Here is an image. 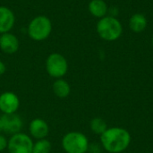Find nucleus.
Instances as JSON below:
<instances>
[{
    "label": "nucleus",
    "instance_id": "obj_1",
    "mask_svg": "<svg viewBox=\"0 0 153 153\" xmlns=\"http://www.w3.org/2000/svg\"><path fill=\"white\" fill-rule=\"evenodd\" d=\"M102 148L109 153H121L125 152L131 143L130 133L122 127L108 128L100 135Z\"/></svg>",
    "mask_w": 153,
    "mask_h": 153
},
{
    "label": "nucleus",
    "instance_id": "obj_2",
    "mask_svg": "<svg viewBox=\"0 0 153 153\" xmlns=\"http://www.w3.org/2000/svg\"><path fill=\"white\" fill-rule=\"evenodd\" d=\"M99 36L106 41H115L118 39L123 32L121 22L115 16H105L100 18L96 26Z\"/></svg>",
    "mask_w": 153,
    "mask_h": 153
},
{
    "label": "nucleus",
    "instance_id": "obj_3",
    "mask_svg": "<svg viewBox=\"0 0 153 153\" xmlns=\"http://www.w3.org/2000/svg\"><path fill=\"white\" fill-rule=\"evenodd\" d=\"M61 145L66 153H87L90 143L84 134L73 131L63 136Z\"/></svg>",
    "mask_w": 153,
    "mask_h": 153
},
{
    "label": "nucleus",
    "instance_id": "obj_4",
    "mask_svg": "<svg viewBox=\"0 0 153 153\" xmlns=\"http://www.w3.org/2000/svg\"><path fill=\"white\" fill-rule=\"evenodd\" d=\"M52 31V22L45 15L34 17L28 26V35L35 41H43L47 39Z\"/></svg>",
    "mask_w": 153,
    "mask_h": 153
},
{
    "label": "nucleus",
    "instance_id": "obj_5",
    "mask_svg": "<svg viewBox=\"0 0 153 153\" xmlns=\"http://www.w3.org/2000/svg\"><path fill=\"white\" fill-rule=\"evenodd\" d=\"M46 71L52 78H63L68 71V62L63 55L52 53L47 57Z\"/></svg>",
    "mask_w": 153,
    "mask_h": 153
},
{
    "label": "nucleus",
    "instance_id": "obj_6",
    "mask_svg": "<svg viewBox=\"0 0 153 153\" xmlns=\"http://www.w3.org/2000/svg\"><path fill=\"white\" fill-rule=\"evenodd\" d=\"M33 143L30 136L20 132L11 135L8 140L7 151L9 153H31Z\"/></svg>",
    "mask_w": 153,
    "mask_h": 153
},
{
    "label": "nucleus",
    "instance_id": "obj_7",
    "mask_svg": "<svg viewBox=\"0 0 153 153\" xmlns=\"http://www.w3.org/2000/svg\"><path fill=\"white\" fill-rule=\"evenodd\" d=\"M1 121L3 126V132L10 135L20 133L23 127V121L16 113L2 115Z\"/></svg>",
    "mask_w": 153,
    "mask_h": 153
},
{
    "label": "nucleus",
    "instance_id": "obj_8",
    "mask_svg": "<svg viewBox=\"0 0 153 153\" xmlns=\"http://www.w3.org/2000/svg\"><path fill=\"white\" fill-rule=\"evenodd\" d=\"M20 107V100L13 91H5L0 94V111L4 114L16 113Z\"/></svg>",
    "mask_w": 153,
    "mask_h": 153
},
{
    "label": "nucleus",
    "instance_id": "obj_9",
    "mask_svg": "<svg viewBox=\"0 0 153 153\" xmlns=\"http://www.w3.org/2000/svg\"><path fill=\"white\" fill-rule=\"evenodd\" d=\"M30 137L40 140L45 139L49 134V126L42 118H34L29 125Z\"/></svg>",
    "mask_w": 153,
    "mask_h": 153
},
{
    "label": "nucleus",
    "instance_id": "obj_10",
    "mask_svg": "<svg viewBox=\"0 0 153 153\" xmlns=\"http://www.w3.org/2000/svg\"><path fill=\"white\" fill-rule=\"evenodd\" d=\"M20 47L19 39L11 32H6L0 35V49L5 54H14Z\"/></svg>",
    "mask_w": 153,
    "mask_h": 153
},
{
    "label": "nucleus",
    "instance_id": "obj_11",
    "mask_svg": "<svg viewBox=\"0 0 153 153\" xmlns=\"http://www.w3.org/2000/svg\"><path fill=\"white\" fill-rule=\"evenodd\" d=\"M15 23L13 12L6 6H0V34L10 32Z\"/></svg>",
    "mask_w": 153,
    "mask_h": 153
},
{
    "label": "nucleus",
    "instance_id": "obj_12",
    "mask_svg": "<svg viewBox=\"0 0 153 153\" xmlns=\"http://www.w3.org/2000/svg\"><path fill=\"white\" fill-rule=\"evenodd\" d=\"M89 12L91 15L97 18H103L107 16L108 7L104 0H91L88 5Z\"/></svg>",
    "mask_w": 153,
    "mask_h": 153
},
{
    "label": "nucleus",
    "instance_id": "obj_13",
    "mask_svg": "<svg viewBox=\"0 0 153 153\" xmlns=\"http://www.w3.org/2000/svg\"><path fill=\"white\" fill-rule=\"evenodd\" d=\"M52 90L54 94L59 99H65L71 93L70 84L63 78L56 79L52 85Z\"/></svg>",
    "mask_w": 153,
    "mask_h": 153
},
{
    "label": "nucleus",
    "instance_id": "obj_14",
    "mask_svg": "<svg viewBox=\"0 0 153 153\" xmlns=\"http://www.w3.org/2000/svg\"><path fill=\"white\" fill-rule=\"evenodd\" d=\"M148 25V21L143 13H134L129 20V28L134 32L139 33L143 31Z\"/></svg>",
    "mask_w": 153,
    "mask_h": 153
},
{
    "label": "nucleus",
    "instance_id": "obj_15",
    "mask_svg": "<svg viewBox=\"0 0 153 153\" xmlns=\"http://www.w3.org/2000/svg\"><path fill=\"white\" fill-rule=\"evenodd\" d=\"M90 128L93 134L101 135L108 129V125L101 117H94L90 122Z\"/></svg>",
    "mask_w": 153,
    "mask_h": 153
},
{
    "label": "nucleus",
    "instance_id": "obj_16",
    "mask_svg": "<svg viewBox=\"0 0 153 153\" xmlns=\"http://www.w3.org/2000/svg\"><path fill=\"white\" fill-rule=\"evenodd\" d=\"M52 149V144L48 139L36 140L33 143L31 153H50Z\"/></svg>",
    "mask_w": 153,
    "mask_h": 153
},
{
    "label": "nucleus",
    "instance_id": "obj_17",
    "mask_svg": "<svg viewBox=\"0 0 153 153\" xmlns=\"http://www.w3.org/2000/svg\"><path fill=\"white\" fill-rule=\"evenodd\" d=\"M101 147H102L101 145H100L99 143H90L88 152L90 153H100L101 152Z\"/></svg>",
    "mask_w": 153,
    "mask_h": 153
},
{
    "label": "nucleus",
    "instance_id": "obj_18",
    "mask_svg": "<svg viewBox=\"0 0 153 153\" xmlns=\"http://www.w3.org/2000/svg\"><path fill=\"white\" fill-rule=\"evenodd\" d=\"M7 144H8V140L5 138L4 135L0 134V152L7 149Z\"/></svg>",
    "mask_w": 153,
    "mask_h": 153
},
{
    "label": "nucleus",
    "instance_id": "obj_19",
    "mask_svg": "<svg viewBox=\"0 0 153 153\" xmlns=\"http://www.w3.org/2000/svg\"><path fill=\"white\" fill-rule=\"evenodd\" d=\"M6 71V66L4 65V63L3 61L0 60V76H2Z\"/></svg>",
    "mask_w": 153,
    "mask_h": 153
},
{
    "label": "nucleus",
    "instance_id": "obj_20",
    "mask_svg": "<svg viewBox=\"0 0 153 153\" xmlns=\"http://www.w3.org/2000/svg\"><path fill=\"white\" fill-rule=\"evenodd\" d=\"M1 132H3V126H2V121H1V117H0V134Z\"/></svg>",
    "mask_w": 153,
    "mask_h": 153
},
{
    "label": "nucleus",
    "instance_id": "obj_21",
    "mask_svg": "<svg viewBox=\"0 0 153 153\" xmlns=\"http://www.w3.org/2000/svg\"><path fill=\"white\" fill-rule=\"evenodd\" d=\"M152 46H153V37H152Z\"/></svg>",
    "mask_w": 153,
    "mask_h": 153
}]
</instances>
